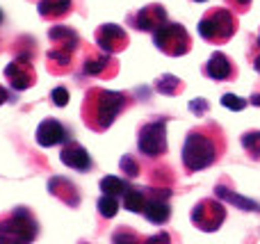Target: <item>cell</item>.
<instances>
[{"label":"cell","instance_id":"1","mask_svg":"<svg viewBox=\"0 0 260 244\" xmlns=\"http://www.w3.org/2000/svg\"><path fill=\"white\" fill-rule=\"evenodd\" d=\"M226 151V137L219 123L208 121L192 128L183 144V167L187 173L203 171L221 160Z\"/></svg>","mask_w":260,"mask_h":244},{"label":"cell","instance_id":"2","mask_svg":"<svg viewBox=\"0 0 260 244\" xmlns=\"http://www.w3.org/2000/svg\"><path fill=\"white\" fill-rule=\"evenodd\" d=\"M130 105V96L126 91H110L103 87H89L82 98V121L89 130L105 132L121 112Z\"/></svg>","mask_w":260,"mask_h":244},{"label":"cell","instance_id":"3","mask_svg":"<svg viewBox=\"0 0 260 244\" xmlns=\"http://www.w3.org/2000/svg\"><path fill=\"white\" fill-rule=\"evenodd\" d=\"M238 32V16L233 9L226 7H212L199 21V34L208 44H229Z\"/></svg>","mask_w":260,"mask_h":244},{"label":"cell","instance_id":"4","mask_svg":"<svg viewBox=\"0 0 260 244\" xmlns=\"http://www.w3.org/2000/svg\"><path fill=\"white\" fill-rule=\"evenodd\" d=\"M39 235V222L27 208L0 215V242H32Z\"/></svg>","mask_w":260,"mask_h":244},{"label":"cell","instance_id":"5","mask_svg":"<svg viewBox=\"0 0 260 244\" xmlns=\"http://www.w3.org/2000/svg\"><path fill=\"white\" fill-rule=\"evenodd\" d=\"M153 44L160 53L169 55V57H183L192 50V39L189 32L185 30L180 23H162L155 32H153Z\"/></svg>","mask_w":260,"mask_h":244},{"label":"cell","instance_id":"6","mask_svg":"<svg viewBox=\"0 0 260 244\" xmlns=\"http://www.w3.org/2000/svg\"><path fill=\"white\" fill-rule=\"evenodd\" d=\"M137 149L146 158H160L167 153V119H151L139 128Z\"/></svg>","mask_w":260,"mask_h":244},{"label":"cell","instance_id":"7","mask_svg":"<svg viewBox=\"0 0 260 244\" xmlns=\"http://www.w3.org/2000/svg\"><path fill=\"white\" fill-rule=\"evenodd\" d=\"M192 224L203 233H215L226 222V205L217 199H201L189 213Z\"/></svg>","mask_w":260,"mask_h":244},{"label":"cell","instance_id":"8","mask_svg":"<svg viewBox=\"0 0 260 244\" xmlns=\"http://www.w3.org/2000/svg\"><path fill=\"white\" fill-rule=\"evenodd\" d=\"M117 71H119V62L110 53L85 48V57H82V73H85V76L110 80V78L117 76Z\"/></svg>","mask_w":260,"mask_h":244},{"label":"cell","instance_id":"9","mask_svg":"<svg viewBox=\"0 0 260 244\" xmlns=\"http://www.w3.org/2000/svg\"><path fill=\"white\" fill-rule=\"evenodd\" d=\"M5 78H7V82L12 85V89H16V91L30 89L37 82V71H35V66H32V59L18 57V59H14V62H9L7 66H5Z\"/></svg>","mask_w":260,"mask_h":244},{"label":"cell","instance_id":"10","mask_svg":"<svg viewBox=\"0 0 260 244\" xmlns=\"http://www.w3.org/2000/svg\"><path fill=\"white\" fill-rule=\"evenodd\" d=\"M128 23L139 32H155L162 23H167V9L160 3H153L142 7L139 12L130 14Z\"/></svg>","mask_w":260,"mask_h":244},{"label":"cell","instance_id":"11","mask_svg":"<svg viewBox=\"0 0 260 244\" xmlns=\"http://www.w3.org/2000/svg\"><path fill=\"white\" fill-rule=\"evenodd\" d=\"M94 37H96V46H99L101 50H105V53H110V55L119 53V50H123L128 46L126 30H123L121 25H114V23H105V25H101Z\"/></svg>","mask_w":260,"mask_h":244},{"label":"cell","instance_id":"12","mask_svg":"<svg viewBox=\"0 0 260 244\" xmlns=\"http://www.w3.org/2000/svg\"><path fill=\"white\" fill-rule=\"evenodd\" d=\"M167 196H169V192L157 194V190H148L146 205H144V213L142 215L151 224H155V226L167 224V222H169V217H171V208H169V203H167Z\"/></svg>","mask_w":260,"mask_h":244},{"label":"cell","instance_id":"13","mask_svg":"<svg viewBox=\"0 0 260 244\" xmlns=\"http://www.w3.org/2000/svg\"><path fill=\"white\" fill-rule=\"evenodd\" d=\"M35 140L39 146L44 149H50V146H57V144H64L69 140V130L57 121V119H44L39 123L35 132Z\"/></svg>","mask_w":260,"mask_h":244},{"label":"cell","instance_id":"14","mask_svg":"<svg viewBox=\"0 0 260 244\" xmlns=\"http://www.w3.org/2000/svg\"><path fill=\"white\" fill-rule=\"evenodd\" d=\"M203 73H206L210 80L224 82V80H233V78L238 76V68H235L233 59L226 57L224 53H212L210 59L206 62V66H203Z\"/></svg>","mask_w":260,"mask_h":244},{"label":"cell","instance_id":"15","mask_svg":"<svg viewBox=\"0 0 260 244\" xmlns=\"http://www.w3.org/2000/svg\"><path fill=\"white\" fill-rule=\"evenodd\" d=\"M59 160H62L67 167L76 169V171H91V167H94L87 149L82 144H78V142H64V149H62V153H59Z\"/></svg>","mask_w":260,"mask_h":244},{"label":"cell","instance_id":"16","mask_svg":"<svg viewBox=\"0 0 260 244\" xmlns=\"http://www.w3.org/2000/svg\"><path fill=\"white\" fill-rule=\"evenodd\" d=\"M48 192L55 196V199L62 201V203H67L69 208H78V205H80V192H78V187L73 185L71 181L62 178V176L50 178L48 181Z\"/></svg>","mask_w":260,"mask_h":244},{"label":"cell","instance_id":"17","mask_svg":"<svg viewBox=\"0 0 260 244\" xmlns=\"http://www.w3.org/2000/svg\"><path fill=\"white\" fill-rule=\"evenodd\" d=\"M73 66V50L64 48V46H53L46 55V68H48L53 76H64L69 73Z\"/></svg>","mask_w":260,"mask_h":244},{"label":"cell","instance_id":"18","mask_svg":"<svg viewBox=\"0 0 260 244\" xmlns=\"http://www.w3.org/2000/svg\"><path fill=\"white\" fill-rule=\"evenodd\" d=\"M215 194L219 196L221 201H226V203H231L233 208H240L244 210V213H260V203L256 201H249L247 196L238 194L235 190H231V187H226V183H219V185L215 187Z\"/></svg>","mask_w":260,"mask_h":244},{"label":"cell","instance_id":"19","mask_svg":"<svg viewBox=\"0 0 260 244\" xmlns=\"http://www.w3.org/2000/svg\"><path fill=\"white\" fill-rule=\"evenodd\" d=\"M37 9H39V16L46 21H59L71 14L73 0H39Z\"/></svg>","mask_w":260,"mask_h":244},{"label":"cell","instance_id":"20","mask_svg":"<svg viewBox=\"0 0 260 244\" xmlns=\"http://www.w3.org/2000/svg\"><path fill=\"white\" fill-rule=\"evenodd\" d=\"M48 39L53 41V46H64V48L76 50L78 44H80V37L67 25H55L48 30Z\"/></svg>","mask_w":260,"mask_h":244},{"label":"cell","instance_id":"21","mask_svg":"<svg viewBox=\"0 0 260 244\" xmlns=\"http://www.w3.org/2000/svg\"><path fill=\"white\" fill-rule=\"evenodd\" d=\"M240 144L253 162H260V130H247L240 137Z\"/></svg>","mask_w":260,"mask_h":244},{"label":"cell","instance_id":"22","mask_svg":"<svg viewBox=\"0 0 260 244\" xmlns=\"http://www.w3.org/2000/svg\"><path fill=\"white\" fill-rule=\"evenodd\" d=\"M155 89L160 91V94H167V96H176L180 94V91L185 89L183 80L176 76H171V73H165V76H160L155 80Z\"/></svg>","mask_w":260,"mask_h":244},{"label":"cell","instance_id":"23","mask_svg":"<svg viewBox=\"0 0 260 244\" xmlns=\"http://www.w3.org/2000/svg\"><path fill=\"white\" fill-rule=\"evenodd\" d=\"M144 205H146V194L135 187H128L123 192V208L130 210V213H144Z\"/></svg>","mask_w":260,"mask_h":244},{"label":"cell","instance_id":"24","mask_svg":"<svg viewBox=\"0 0 260 244\" xmlns=\"http://www.w3.org/2000/svg\"><path fill=\"white\" fill-rule=\"evenodd\" d=\"M101 190H103V194L123 196V192L128 190V183L121 181V178H117V176H105L103 181H101Z\"/></svg>","mask_w":260,"mask_h":244},{"label":"cell","instance_id":"25","mask_svg":"<svg viewBox=\"0 0 260 244\" xmlns=\"http://www.w3.org/2000/svg\"><path fill=\"white\" fill-rule=\"evenodd\" d=\"M117 213H119L117 196H112V194H103V196H101V199H99V215H101V217L112 219Z\"/></svg>","mask_w":260,"mask_h":244},{"label":"cell","instance_id":"26","mask_svg":"<svg viewBox=\"0 0 260 244\" xmlns=\"http://www.w3.org/2000/svg\"><path fill=\"white\" fill-rule=\"evenodd\" d=\"M119 167H121V171L126 173L128 178L139 176V171H142V167H139V164L135 162V158H133V155H123V158H121V162H119Z\"/></svg>","mask_w":260,"mask_h":244},{"label":"cell","instance_id":"27","mask_svg":"<svg viewBox=\"0 0 260 244\" xmlns=\"http://www.w3.org/2000/svg\"><path fill=\"white\" fill-rule=\"evenodd\" d=\"M221 105L229 108V110H233V112H240V110L247 108V100L240 98V96H235V94H224L221 96Z\"/></svg>","mask_w":260,"mask_h":244},{"label":"cell","instance_id":"28","mask_svg":"<svg viewBox=\"0 0 260 244\" xmlns=\"http://www.w3.org/2000/svg\"><path fill=\"white\" fill-rule=\"evenodd\" d=\"M50 98H53V103L57 105V108H64V105L69 103V91L64 89V87H55L53 94H50Z\"/></svg>","mask_w":260,"mask_h":244},{"label":"cell","instance_id":"29","mask_svg":"<svg viewBox=\"0 0 260 244\" xmlns=\"http://www.w3.org/2000/svg\"><path fill=\"white\" fill-rule=\"evenodd\" d=\"M224 3L229 5L235 14H244V12H249V7H251V0H224Z\"/></svg>","mask_w":260,"mask_h":244},{"label":"cell","instance_id":"30","mask_svg":"<svg viewBox=\"0 0 260 244\" xmlns=\"http://www.w3.org/2000/svg\"><path fill=\"white\" fill-rule=\"evenodd\" d=\"M189 110H192L194 114H203L208 110V100H203V98H194L192 103H189Z\"/></svg>","mask_w":260,"mask_h":244},{"label":"cell","instance_id":"31","mask_svg":"<svg viewBox=\"0 0 260 244\" xmlns=\"http://www.w3.org/2000/svg\"><path fill=\"white\" fill-rule=\"evenodd\" d=\"M112 237H114V242H119V240H137L135 233H121V231H117Z\"/></svg>","mask_w":260,"mask_h":244},{"label":"cell","instance_id":"32","mask_svg":"<svg viewBox=\"0 0 260 244\" xmlns=\"http://www.w3.org/2000/svg\"><path fill=\"white\" fill-rule=\"evenodd\" d=\"M7 100H12V98H9V91L5 89L3 85H0V105H3V103H7Z\"/></svg>","mask_w":260,"mask_h":244},{"label":"cell","instance_id":"33","mask_svg":"<svg viewBox=\"0 0 260 244\" xmlns=\"http://www.w3.org/2000/svg\"><path fill=\"white\" fill-rule=\"evenodd\" d=\"M249 103H251V105H260V91H256V94L249 98Z\"/></svg>","mask_w":260,"mask_h":244},{"label":"cell","instance_id":"34","mask_svg":"<svg viewBox=\"0 0 260 244\" xmlns=\"http://www.w3.org/2000/svg\"><path fill=\"white\" fill-rule=\"evenodd\" d=\"M253 68L260 73V53L258 55H253Z\"/></svg>","mask_w":260,"mask_h":244},{"label":"cell","instance_id":"35","mask_svg":"<svg viewBox=\"0 0 260 244\" xmlns=\"http://www.w3.org/2000/svg\"><path fill=\"white\" fill-rule=\"evenodd\" d=\"M3 18H5V14H3V9H0V25H3Z\"/></svg>","mask_w":260,"mask_h":244},{"label":"cell","instance_id":"36","mask_svg":"<svg viewBox=\"0 0 260 244\" xmlns=\"http://www.w3.org/2000/svg\"><path fill=\"white\" fill-rule=\"evenodd\" d=\"M256 48L260 50V34H258V39H256Z\"/></svg>","mask_w":260,"mask_h":244},{"label":"cell","instance_id":"37","mask_svg":"<svg viewBox=\"0 0 260 244\" xmlns=\"http://www.w3.org/2000/svg\"><path fill=\"white\" fill-rule=\"evenodd\" d=\"M194 3H208V0H194Z\"/></svg>","mask_w":260,"mask_h":244}]
</instances>
